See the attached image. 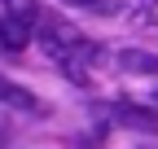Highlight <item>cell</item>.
<instances>
[{
	"label": "cell",
	"mask_w": 158,
	"mask_h": 149,
	"mask_svg": "<svg viewBox=\"0 0 158 149\" xmlns=\"http://www.w3.org/2000/svg\"><path fill=\"white\" fill-rule=\"evenodd\" d=\"M110 114H114L118 123L136 127V132H154V136H158V114H154V110H145V105H132V101H114V105H110Z\"/></svg>",
	"instance_id": "cell-1"
},
{
	"label": "cell",
	"mask_w": 158,
	"mask_h": 149,
	"mask_svg": "<svg viewBox=\"0 0 158 149\" xmlns=\"http://www.w3.org/2000/svg\"><path fill=\"white\" fill-rule=\"evenodd\" d=\"M31 40V26L27 22H18V18H0V48L5 53H22Z\"/></svg>",
	"instance_id": "cell-2"
},
{
	"label": "cell",
	"mask_w": 158,
	"mask_h": 149,
	"mask_svg": "<svg viewBox=\"0 0 158 149\" xmlns=\"http://www.w3.org/2000/svg\"><path fill=\"white\" fill-rule=\"evenodd\" d=\"M118 66L136 70V74H158V57L145 53V48H123V53H118Z\"/></svg>",
	"instance_id": "cell-3"
},
{
	"label": "cell",
	"mask_w": 158,
	"mask_h": 149,
	"mask_svg": "<svg viewBox=\"0 0 158 149\" xmlns=\"http://www.w3.org/2000/svg\"><path fill=\"white\" fill-rule=\"evenodd\" d=\"M5 18H18V22H27V26H40L44 22V9H40V0H5Z\"/></svg>",
	"instance_id": "cell-4"
},
{
	"label": "cell",
	"mask_w": 158,
	"mask_h": 149,
	"mask_svg": "<svg viewBox=\"0 0 158 149\" xmlns=\"http://www.w3.org/2000/svg\"><path fill=\"white\" fill-rule=\"evenodd\" d=\"M0 105H18V110H35L40 101L31 97L27 88H18V83H9L5 74H0Z\"/></svg>",
	"instance_id": "cell-5"
},
{
	"label": "cell",
	"mask_w": 158,
	"mask_h": 149,
	"mask_svg": "<svg viewBox=\"0 0 158 149\" xmlns=\"http://www.w3.org/2000/svg\"><path fill=\"white\" fill-rule=\"evenodd\" d=\"M66 9H84V13H110L114 0H62Z\"/></svg>",
	"instance_id": "cell-6"
},
{
	"label": "cell",
	"mask_w": 158,
	"mask_h": 149,
	"mask_svg": "<svg viewBox=\"0 0 158 149\" xmlns=\"http://www.w3.org/2000/svg\"><path fill=\"white\" fill-rule=\"evenodd\" d=\"M5 145H9V127L0 123V149H5Z\"/></svg>",
	"instance_id": "cell-7"
}]
</instances>
